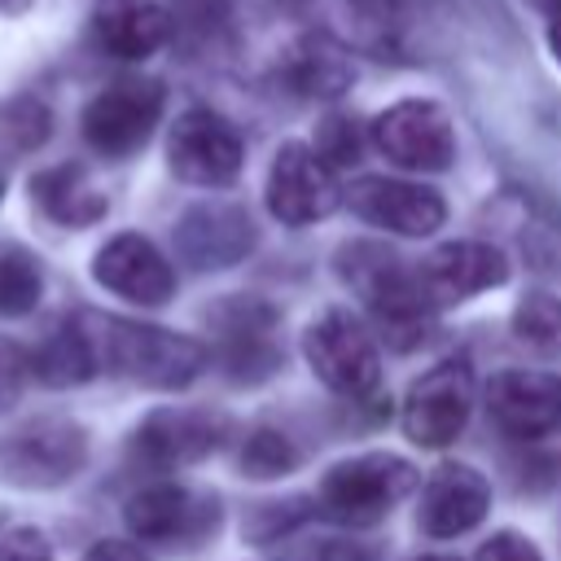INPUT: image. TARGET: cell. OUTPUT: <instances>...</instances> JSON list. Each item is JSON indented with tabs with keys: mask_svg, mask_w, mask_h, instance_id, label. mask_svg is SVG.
Masks as SVG:
<instances>
[{
	"mask_svg": "<svg viewBox=\"0 0 561 561\" xmlns=\"http://www.w3.org/2000/svg\"><path fill=\"white\" fill-rule=\"evenodd\" d=\"M75 320L96 355V368H110L136 386L180 390L206 368V346L188 333H171L158 324L118 320V316H101V311H83Z\"/></svg>",
	"mask_w": 561,
	"mask_h": 561,
	"instance_id": "obj_1",
	"label": "cell"
},
{
	"mask_svg": "<svg viewBox=\"0 0 561 561\" xmlns=\"http://www.w3.org/2000/svg\"><path fill=\"white\" fill-rule=\"evenodd\" d=\"M342 276L368 302V311H373L377 329L386 333V342L412 346V342L425 337L430 316L438 307L425 298L416 267H403V259H394L381 245L355 241V245L342 250Z\"/></svg>",
	"mask_w": 561,
	"mask_h": 561,
	"instance_id": "obj_2",
	"label": "cell"
},
{
	"mask_svg": "<svg viewBox=\"0 0 561 561\" xmlns=\"http://www.w3.org/2000/svg\"><path fill=\"white\" fill-rule=\"evenodd\" d=\"M302 355L329 390L359 399V403L381 399V355L359 316L324 311L320 320H311L302 333Z\"/></svg>",
	"mask_w": 561,
	"mask_h": 561,
	"instance_id": "obj_3",
	"label": "cell"
},
{
	"mask_svg": "<svg viewBox=\"0 0 561 561\" xmlns=\"http://www.w3.org/2000/svg\"><path fill=\"white\" fill-rule=\"evenodd\" d=\"M416 469L403 456L390 451H364L351 460H337L320 478V508L333 522L346 526H373L381 522L403 495H412Z\"/></svg>",
	"mask_w": 561,
	"mask_h": 561,
	"instance_id": "obj_4",
	"label": "cell"
},
{
	"mask_svg": "<svg viewBox=\"0 0 561 561\" xmlns=\"http://www.w3.org/2000/svg\"><path fill=\"white\" fill-rule=\"evenodd\" d=\"M88 460L83 425L66 416H35L0 438V478L18 486H61Z\"/></svg>",
	"mask_w": 561,
	"mask_h": 561,
	"instance_id": "obj_5",
	"label": "cell"
},
{
	"mask_svg": "<svg viewBox=\"0 0 561 561\" xmlns=\"http://www.w3.org/2000/svg\"><path fill=\"white\" fill-rule=\"evenodd\" d=\"M162 83L158 79H114L83 105V140L101 158L136 153L158 118H162Z\"/></svg>",
	"mask_w": 561,
	"mask_h": 561,
	"instance_id": "obj_6",
	"label": "cell"
},
{
	"mask_svg": "<svg viewBox=\"0 0 561 561\" xmlns=\"http://www.w3.org/2000/svg\"><path fill=\"white\" fill-rule=\"evenodd\" d=\"M469 412H473V373L465 359H443L408 386L399 425L416 447H447L465 430Z\"/></svg>",
	"mask_w": 561,
	"mask_h": 561,
	"instance_id": "obj_7",
	"label": "cell"
},
{
	"mask_svg": "<svg viewBox=\"0 0 561 561\" xmlns=\"http://www.w3.org/2000/svg\"><path fill=\"white\" fill-rule=\"evenodd\" d=\"M167 162L184 184H202V188H224L241 175L245 162V145L237 136V127L228 118H219L215 110H184L171 123L167 136Z\"/></svg>",
	"mask_w": 561,
	"mask_h": 561,
	"instance_id": "obj_8",
	"label": "cell"
},
{
	"mask_svg": "<svg viewBox=\"0 0 561 561\" xmlns=\"http://www.w3.org/2000/svg\"><path fill=\"white\" fill-rule=\"evenodd\" d=\"M337 206H342V188H337L329 162L302 140L280 145L272 158V171H267V210L280 224L302 228V224L333 215Z\"/></svg>",
	"mask_w": 561,
	"mask_h": 561,
	"instance_id": "obj_9",
	"label": "cell"
},
{
	"mask_svg": "<svg viewBox=\"0 0 561 561\" xmlns=\"http://www.w3.org/2000/svg\"><path fill=\"white\" fill-rule=\"evenodd\" d=\"M373 145L403 171H443L456 158V131L434 101H399L377 114Z\"/></svg>",
	"mask_w": 561,
	"mask_h": 561,
	"instance_id": "obj_10",
	"label": "cell"
},
{
	"mask_svg": "<svg viewBox=\"0 0 561 561\" xmlns=\"http://www.w3.org/2000/svg\"><path fill=\"white\" fill-rule=\"evenodd\" d=\"M228 434V421L215 412H193V408H162L149 412L140 421V430L131 434V456L145 469L171 473L184 465H197L202 456H210Z\"/></svg>",
	"mask_w": 561,
	"mask_h": 561,
	"instance_id": "obj_11",
	"label": "cell"
},
{
	"mask_svg": "<svg viewBox=\"0 0 561 561\" xmlns=\"http://www.w3.org/2000/svg\"><path fill=\"white\" fill-rule=\"evenodd\" d=\"M486 412L517 443L548 438L561 425V377L539 368H504L486 381Z\"/></svg>",
	"mask_w": 561,
	"mask_h": 561,
	"instance_id": "obj_12",
	"label": "cell"
},
{
	"mask_svg": "<svg viewBox=\"0 0 561 561\" xmlns=\"http://www.w3.org/2000/svg\"><path fill=\"white\" fill-rule=\"evenodd\" d=\"M219 364L228 368L232 381H259L280 364V342H276V316L259 298H228L210 311Z\"/></svg>",
	"mask_w": 561,
	"mask_h": 561,
	"instance_id": "obj_13",
	"label": "cell"
},
{
	"mask_svg": "<svg viewBox=\"0 0 561 561\" xmlns=\"http://www.w3.org/2000/svg\"><path fill=\"white\" fill-rule=\"evenodd\" d=\"M351 210L373 224V228H386V232H399V237H430L443 228L447 219V206L434 188L425 184H408V180H386V175H364L355 180L346 193Z\"/></svg>",
	"mask_w": 561,
	"mask_h": 561,
	"instance_id": "obj_14",
	"label": "cell"
},
{
	"mask_svg": "<svg viewBox=\"0 0 561 561\" xmlns=\"http://www.w3.org/2000/svg\"><path fill=\"white\" fill-rule=\"evenodd\" d=\"M92 276L96 285H105L110 294L140 302V307H162L175 294V272L162 259V250L140 237V232H118L110 237L96 259H92Z\"/></svg>",
	"mask_w": 561,
	"mask_h": 561,
	"instance_id": "obj_15",
	"label": "cell"
},
{
	"mask_svg": "<svg viewBox=\"0 0 561 561\" xmlns=\"http://www.w3.org/2000/svg\"><path fill=\"white\" fill-rule=\"evenodd\" d=\"M416 276H421V289L434 307H451V302H465L482 289L504 285L508 259L491 241H447L430 259L416 263Z\"/></svg>",
	"mask_w": 561,
	"mask_h": 561,
	"instance_id": "obj_16",
	"label": "cell"
},
{
	"mask_svg": "<svg viewBox=\"0 0 561 561\" xmlns=\"http://www.w3.org/2000/svg\"><path fill=\"white\" fill-rule=\"evenodd\" d=\"M123 517L140 543H193L215 526V500H202L180 482H153L127 500Z\"/></svg>",
	"mask_w": 561,
	"mask_h": 561,
	"instance_id": "obj_17",
	"label": "cell"
},
{
	"mask_svg": "<svg viewBox=\"0 0 561 561\" xmlns=\"http://www.w3.org/2000/svg\"><path fill=\"white\" fill-rule=\"evenodd\" d=\"M491 508V486L473 465H438L421 486L416 526L430 539H456L473 530Z\"/></svg>",
	"mask_w": 561,
	"mask_h": 561,
	"instance_id": "obj_18",
	"label": "cell"
},
{
	"mask_svg": "<svg viewBox=\"0 0 561 561\" xmlns=\"http://www.w3.org/2000/svg\"><path fill=\"white\" fill-rule=\"evenodd\" d=\"M276 79H280L294 96L329 101V96H342V92L351 88L355 66H351L342 39H333L329 31H307V35H298L294 44L280 48V57H276Z\"/></svg>",
	"mask_w": 561,
	"mask_h": 561,
	"instance_id": "obj_19",
	"label": "cell"
},
{
	"mask_svg": "<svg viewBox=\"0 0 561 561\" xmlns=\"http://www.w3.org/2000/svg\"><path fill=\"white\" fill-rule=\"evenodd\" d=\"M92 39L110 57L140 61L171 39V13L153 0H101L92 13Z\"/></svg>",
	"mask_w": 561,
	"mask_h": 561,
	"instance_id": "obj_20",
	"label": "cell"
},
{
	"mask_svg": "<svg viewBox=\"0 0 561 561\" xmlns=\"http://www.w3.org/2000/svg\"><path fill=\"white\" fill-rule=\"evenodd\" d=\"M175 241L193 267H232L254 245V228L237 206H197L180 219Z\"/></svg>",
	"mask_w": 561,
	"mask_h": 561,
	"instance_id": "obj_21",
	"label": "cell"
},
{
	"mask_svg": "<svg viewBox=\"0 0 561 561\" xmlns=\"http://www.w3.org/2000/svg\"><path fill=\"white\" fill-rule=\"evenodd\" d=\"M31 197L61 228H88L105 215V197L92 188V180L79 162H61V167L39 171L31 180Z\"/></svg>",
	"mask_w": 561,
	"mask_h": 561,
	"instance_id": "obj_22",
	"label": "cell"
},
{
	"mask_svg": "<svg viewBox=\"0 0 561 561\" xmlns=\"http://www.w3.org/2000/svg\"><path fill=\"white\" fill-rule=\"evenodd\" d=\"M31 373H35L39 381H48V386H79V381H88V377L96 373V355H92V346H88L79 320L61 324V329L31 355Z\"/></svg>",
	"mask_w": 561,
	"mask_h": 561,
	"instance_id": "obj_23",
	"label": "cell"
},
{
	"mask_svg": "<svg viewBox=\"0 0 561 561\" xmlns=\"http://www.w3.org/2000/svg\"><path fill=\"white\" fill-rule=\"evenodd\" d=\"M44 294V267L31 250L4 245L0 250V316H26L35 311Z\"/></svg>",
	"mask_w": 561,
	"mask_h": 561,
	"instance_id": "obj_24",
	"label": "cell"
},
{
	"mask_svg": "<svg viewBox=\"0 0 561 561\" xmlns=\"http://www.w3.org/2000/svg\"><path fill=\"white\" fill-rule=\"evenodd\" d=\"M513 337L539 355H561V298L535 289L513 307Z\"/></svg>",
	"mask_w": 561,
	"mask_h": 561,
	"instance_id": "obj_25",
	"label": "cell"
},
{
	"mask_svg": "<svg viewBox=\"0 0 561 561\" xmlns=\"http://www.w3.org/2000/svg\"><path fill=\"white\" fill-rule=\"evenodd\" d=\"M53 131V114L44 101L35 96H4L0 101V145L13 149V153H26V149H39Z\"/></svg>",
	"mask_w": 561,
	"mask_h": 561,
	"instance_id": "obj_26",
	"label": "cell"
},
{
	"mask_svg": "<svg viewBox=\"0 0 561 561\" xmlns=\"http://www.w3.org/2000/svg\"><path fill=\"white\" fill-rule=\"evenodd\" d=\"M298 465V451H294V443L285 438V434H276V430H254L250 438H245V447H241V469L250 473V478H280V473H289Z\"/></svg>",
	"mask_w": 561,
	"mask_h": 561,
	"instance_id": "obj_27",
	"label": "cell"
},
{
	"mask_svg": "<svg viewBox=\"0 0 561 561\" xmlns=\"http://www.w3.org/2000/svg\"><path fill=\"white\" fill-rule=\"evenodd\" d=\"M311 149L329 162V171L333 167H351V162H359V131L351 127V118H324V127H320Z\"/></svg>",
	"mask_w": 561,
	"mask_h": 561,
	"instance_id": "obj_28",
	"label": "cell"
},
{
	"mask_svg": "<svg viewBox=\"0 0 561 561\" xmlns=\"http://www.w3.org/2000/svg\"><path fill=\"white\" fill-rule=\"evenodd\" d=\"M0 561H53V548L44 539V530L35 526H13L0 539Z\"/></svg>",
	"mask_w": 561,
	"mask_h": 561,
	"instance_id": "obj_29",
	"label": "cell"
},
{
	"mask_svg": "<svg viewBox=\"0 0 561 561\" xmlns=\"http://www.w3.org/2000/svg\"><path fill=\"white\" fill-rule=\"evenodd\" d=\"M473 561H543V557H539V548H535L526 535L500 530V535H491V539L478 548Z\"/></svg>",
	"mask_w": 561,
	"mask_h": 561,
	"instance_id": "obj_30",
	"label": "cell"
},
{
	"mask_svg": "<svg viewBox=\"0 0 561 561\" xmlns=\"http://www.w3.org/2000/svg\"><path fill=\"white\" fill-rule=\"evenodd\" d=\"M22 377H26V359H22V351H18L13 342L0 337V408H9V403L18 399Z\"/></svg>",
	"mask_w": 561,
	"mask_h": 561,
	"instance_id": "obj_31",
	"label": "cell"
},
{
	"mask_svg": "<svg viewBox=\"0 0 561 561\" xmlns=\"http://www.w3.org/2000/svg\"><path fill=\"white\" fill-rule=\"evenodd\" d=\"M298 561H368V552L355 548V543H342V539H320V543H311Z\"/></svg>",
	"mask_w": 561,
	"mask_h": 561,
	"instance_id": "obj_32",
	"label": "cell"
},
{
	"mask_svg": "<svg viewBox=\"0 0 561 561\" xmlns=\"http://www.w3.org/2000/svg\"><path fill=\"white\" fill-rule=\"evenodd\" d=\"M83 561H149L140 552V543H127V539H101Z\"/></svg>",
	"mask_w": 561,
	"mask_h": 561,
	"instance_id": "obj_33",
	"label": "cell"
},
{
	"mask_svg": "<svg viewBox=\"0 0 561 561\" xmlns=\"http://www.w3.org/2000/svg\"><path fill=\"white\" fill-rule=\"evenodd\" d=\"M548 44H552V57L561 61V13L552 18V26H548Z\"/></svg>",
	"mask_w": 561,
	"mask_h": 561,
	"instance_id": "obj_34",
	"label": "cell"
},
{
	"mask_svg": "<svg viewBox=\"0 0 561 561\" xmlns=\"http://www.w3.org/2000/svg\"><path fill=\"white\" fill-rule=\"evenodd\" d=\"M31 0H0V13H26Z\"/></svg>",
	"mask_w": 561,
	"mask_h": 561,
	"instance_id": "obj_35",
	"label": "cell"
},
{
	"mask_svg": "<svg viewBox=\"0 0 561 561\" xmlns=\"http://www.w3.org/2000/svg\"><path fill=\"white\" fill-rule=\"evenodd\" d=\"M530 4H535V9H539V13H552V18H557V13H561V0H530Z\"/></svg>",
	"mask_w": 561,
	"mask_h": 561,
	"instance_id": "obj_36",
	"label": "cell"
},
{
	"mask_svg": "<svg viewBox=\"0 0 561 561\" xmlns=\"http://www.w3.org/2000/svg\"><path fill=\"white\" fill-rule=\"evenodd\" d=\"M421 561H451V557H421Z\"/></svg>",
	"mask_w": 561,
	"mask_h": 561,
	"instance_id": "obj_37",
	"label": "cell"
},
{
	"mask_svg": "<svg viewBox=\"0 0 561 561\" xmlns=\"http://www.w3.org/2000/svg\"><path fill=\"white\" fill-rule=\"evenodd\" d=\"M0 193H4V180H0Z\"/></svg>",
	"mask_w": 561,
	"mask_h": 561,
	"instance_id": "obj_38",
	"label": "cell"
}]
</instances>
